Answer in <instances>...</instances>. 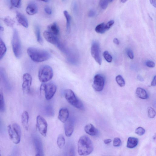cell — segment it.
<instances>
[{"mask_svg": "<svg viewBox=\"0 0 156 156\" xmlns=\"http://www.w3.org/2000/svg\"><path fill=\"white\" fill-rule=\"evenodd\" d=\"M78 152L81 156L88 155L93 151V146L90 138L87 136H81L78 142Z\"/></svg>", "mask_w": 156, "mask_h": 156, "instance_id": "6da1fadb", "label": "cell"}, {"mask_svg": "<svg viewBox=\"0 0 156 156\" xmlns=\"http://www.w3.org/2000/svg\"><path fill=\"white\" fill-rule=\"evenodd\" d=\"M27 52L31 59L36 63L44 62L49 59L51 57L48 51L34 47L28 48Z\"/></svg>", "mask_w": 156, "mask_h": 156, "instance_id": "7a4b0ae2", "label": "cell"}, {"mask_svg": "<svg viewBox=\"0 0 156 156\" xmlns=\"http://www.w3.org/2000/svg\"><path fill=\"white\" fill-rule=\"evenodd\" d=\"M64 97L69 103L76 108L83 110V104L76 96L73 91L70 89H66L64 92Z\"/></svg>", "mask_w": 156, "mask_h": 156, "instance_id": "3957f363", "label": "cell"}, {"mask_svg": "<svg viewBox=\"0 0 156 156\" xmlns=\"http://www.w3.org/2000/svg\"><path fill=\"white\" fill-rule=\"evenodd\" d=\"M7 129L11 140L14 144H19L21 141L22 135V131L20 126L18 124H14L12 125H8Z\"/></svg>", "mask_w": 156, "mask_h": 156, "instance_id": "277c9868", "label": "cell"}, {"mask_svg": "<svg viewBox=\"0 0 156 156\" xmlns=\"http://www.w3.org/2000/svg\"><path fill=\"white\" fill-rule=\"evenodd\" d=\"M12 46L13 53L16 57L19 59L22 55V47L19 32L16 29L13 31Z\"/></svg>", "mask_w": 156, "mask_h": 156, "instance_id": "5b68a950", "label": "cell"}, {"mask_svg": "<svg viewBox=\"0 0 156 156\" xmlns=\"http://www.w3.org/2000/svg\"><path fill=\"white\" fill-rule=\"evenodd\" d=\"M53 76V69L49 66L44 65L40 68L38 73L40 81L43 83L48 81L52 78Z\"/></svg>", "mask_w": 156, "mask_h": 156, "instance_id": "8992f818", "label": "cell"}, {"mask_svg": "<svg viewBox=\"0 0 156 156\" xmlns=\"http://www.w3.org/2000/svg\"><path fill=\"white\" fill-rule=\"evenodd\" d=\"M37 125L40 133L44 137H46L48 124L46 119L42 116L39 115L37 118Z\"/></svg>", "mask_w": 156, "mask_h": 156, "instance_id": "52a82bcc", "label": "cell"}, {"mask_svg": "<svg viewBox=\"0 0 156 156\" xmlns=\"http://www.w3.org/2000/svg\"><path fill=\"white\" fill-rule=\"evenodd\" d=\"M105 82L104 78L102 75L97 74L94 77L93 87L95 91L101 92L104 88Z\"/></svg>", "mask_w": 156, "mask_h": 156, "instance_id": "ba28073f", "label": "cell"}, {"mask_svg": "<svg viewBox=\"0 0 156 156\" xmlns=\"http://www.w3.org/2000/svg\"><path fill=\"white\" fill-rule=\"evenodd\" d=\"M57 90L56 85L53 83L46 84L45 89V96L46 100L51 99L54 96Z\"/></svg>", "mask_w": 156, "mask_h": 156, "instance_id": "9c48e42d", "label": "cell"}, {"mask_svg": "<svg viewBox=\"0 0 156 156\" xmlns=\"http://www.w3.org/2000/svg\"><path fill=\"white\" fill-rule=\"evenodd\" d=\"M91 54L93 57L99 65L102 64V59L100 55V50L99 44L97 42H93L91 48Z\"/></svg>", "mask_w": 156, "mask_h": 156, "instance_id": "30bf717a", "label": "cell"}, {"mask_svg": "<svg viewBox=\"0 0 156 156\" xmlns=\"http://www.w3.org/2000/svg\"><path fill=\"white\" fill-rule=\"evenodd\" d=\"M22 90L25 93H28L30 91L32 83V77L28 73L25 74L23 77Z\"/></svg>", "mask_w": 156, "mask_h": 156, "instance_id": "8fae6325", "label": "cell"}, {"mask_svg": "<svg viewBox=\"0 0 156 156\" xmlns=\"http://www.w3.org/2000/svg\"><path fill=\"white\" fill-rule=\"evenodd\" d=\"M64 129L66 135L67 137L71 136L74 130V124L73 120L68 118L64 123Z\"/></svg>", "mask_w": 156, "mask_h": 156, "instance_id": "7c38bea8", "label": "cell"}, {"mask_svg": "<svg viewBox=\"0 0 156 156\" xmlns=\"http://www.w3.org/2000/svg\"><path fill=\"white\" fill-rule=\"evenodd\" d=\"M43 34L45 39L49 43L55 45L57 47L60 44L57 36L52 33L48 31H45L44 32Z\"/></svg>", "mask_w": 156, "mask_h": 156, "instance_id": "4fadbf2b", "label": "cell"}, {"mask_svg": "<svg viewBox=\"0 0 156 156\" xmlns=\"http://www.w3.org/2000/svg\"><path fill=\"white\" fill-rule=\"evenodd\" d=\"M69 113L66 108H62L59 110L58 118L59 120L63 123H64L69 118Z\"/></svg>", "mask_w": 156, "mask_h": 156, "instance_id": "5bb4252c", "label": "cell"}, {"mask_svg": "<svg viewBox=\"0 0 156 156\" xmlns=\"http://www.w3.org/2000/svg\"><path fill=\"white\" fill-rule=\"evenodd\" d=\"M84 130L85 132L91 136H96L99 134V131L92 124H89L84 127Z\"/></svg>", "mask_w": 156, "mask_h": 156, "instance_id": "9a60e30c", "label": "cell"}, {"mask_svg": "<svg viewBox=\"0 0 156 156\" xmlns=\"http://www.w3.org/2000/svg\"><path fill=\"white\" fill-rule=\"evenodd\" d=\"M16 19L18 22L22 25L25 28L28 27V21L26 17L19 12L16 13Z\"/></svg>", "mask_w": 156, "mask_h": 156, "instance_id": "2e32d148", "label": "cell"}, {"mask_svg": "<svg viewBox=\"0 0 156 156\" xmlns=\"http://www.w3.org/2000/svg\"><path fill=\"white\" fill-rule=\"evenodd\" d=\"M38 11L37 6L35 3H33L28 4L26 9V13L30 15H33L36 14Z\"/></svg>", "mask_w": 156, "mask_h": 156, "instance_id": "e0dca14e", "label": "cell"}, {"mask_svg": "<svg viewBox=\"0 0 156 156\" xmlns=\"http://www.w3.org/2000/svg\"><path fill=\"white\" fill-rule=\"evenodd\" d=\"M29 115L28 112L25 111L21 116L22 123L25 129L28 130L29 127Z\"/></svg>", "mask_w": 156, "mask_h": 156, "instance_id": "ac0fdd59", "label": "cell"}, {"mask_svg": "<svg viewBox=\"0 0 156 156\" xmlns=\"http://www.w3.org/2000/svg\"><path fill=\"white\" fill-rule=\"evenodd\" d=\"M48 31L56 36L59 34V28L56 22L53 23L49 25L48 27Z\"/></svg>", "mask_w": 156, "mask_h": 156, "instance_id": "d6986e66", "label": "cell"}, {"mask_svg": "<svg viewBox=\"0 0 156 156\" xmlns=\"http://www.w3.org/2000/svg\"><path fill=\"white\" fill-rule=\"evenodd\" d=\"M138 143V139L133 137H130L128 139L127 147L130 149H133L136 147Z\"/></svg>", "mask_w": 156, "mask_h": 156, "instance_id": "ffe728a7", "label": "cell"}, {"mask_svg": "<svg viewBox=\"0 0 156 156\" xmlns=\"http://www.w3.org/2000/svg\"><path fill=\"white\" fill-rule=\"evenodd\" d=\"M136 94L137 96L141 99H145L148 98L147 92L143 88L139 87L137 88Z\"/></svg>", "mask_w": 156, "mask_h": 156, "instance_id": "44dd1931", "label": "cell"}, {"mask_svg": "<svg viewBox=\"0 0 156 156\" xmlns=\"http://www.w3.org/2000/svg\"><path fill=\"white\" fill-rule=\"evenodd\" d=\"M35 144L37 152L36 156L43 155V146L41 141L39 139H37L35 141Z\"/></svg>", "mask_w": 156, "mask_h": 156, "instance_id": "7402d4cb", "label": "cell"}, {"mask_svg": "<svg viewBox=\"0 0 156 156\" xmlns=\"http://www.w3.org/2000/svg\"><path fill=\"white\" fill-rule=\"evenodd\" d=\"M7 51L6 46L1 38L0 37V60L5 55Z\"/></svg>", "mask_w": 156, "mask_h": 156, "instance_id": "603a6c76", "label": "cell"}, {"mask_svg": "<svg viewBox=\"0 0 156 156\" xmlns=\"http://www.w3.org/2000/svg\"><path fill=\"white\" fill-rule=\"evenodd\" d=\"M64 15L66 19V28L68 32H69L71 30V17L67 11L64 10L63 11Z\"/></svg>", "mask_w": 156, "mask_h": 156, "instance_id": "cb8c5ba5", "label": "cell"}, {"mask_svg": "<svg viewBox=\"0 0 156 156\" xmlns=\"http://www.w3.org/2000/svg\"><path fill=\"white\" fill-rule=\"evenodd\" d=\"M57 143L59 148L61 149L63 147L65 143V140L63 135L60 134L58 136L57 139Z\"/></svg>", "mask_w": 156, "mask_h": 156, "instance_id": "d4e9b609", "label": "cell"}, {"mask_svg": "<svg viewBox=\"0 0 156 156\" xmlns=\"http://www.w3.org/2000/svg\"><path fill=\"white\" fill-rule=\"evenodd\" d=\"M5 110V104L3 92L0 90V112H3Z\"/></svg>", "mask_w": 156, "mask_h": 156, "instance_id": "484cf974", "label": "cell"}, {"mask_svg": "<svg viewBox=\"0 0 156 156\" xmlns=\"http://www.w3.org/2000/svg\"><path fill=\"white\" fill-rule=\"evenodd\" d=\"M105 24L104 23L99 24L95 28L96 31L97 33L100 34L104 33L106 31L105 29Z\"/></svg>", "mask_w": 156, "mask_h": 156, "instance_id": "4316f807", "label": "cell"}, {"mask_svg": "<svg viewBox=\"0 0 156 156\" xmlns=\"http://www.w3.org/2000/svg\"><path fill=\"white\" fill-rule=\"evenodd\" d=\"M116 81L120 87H123L125 84V81L123 77L120 75H118L116 78Z\"/></svg>", "mask_w": 156, "mask_h": 156, "instance_id": "83f0119b", "label": "cell"}, {"mask_svg": "<svg viewBox=\"0 0 156 156\" xmlns=\"http://www.w3.org/2000/svg\"><path fill=\"white\" fill-rule=\"evenodd\" d=\"M35 33L38 42L42 45L43 43V40L41 36L40 28L38 26L36 28Z\"/></svg>", "mask_w": 156, "mask_h": 156, "instance_id": "f1b7e54d", "label": "cell"}, {"mask_svg": "<svg viewBox=\"0 0 156 156\" xmlns=\"http://www.w3.org/2000/svg\"><path fill=\"white\" fill-rule=\"evenodd\" d=\"M4 22L7 26L10 27H13L15 24V22L10 17L8 16L4 19Z\"/></svg>", "mask_w": 156, "mask_h": 156, "instance_id": "f546056e", "label": "cell"}, {"mask_svg": "<svg viewBox=\"0 0 156 156\" xmlns=\"http://www.w3.org/2000/svg\"><path fill=\"white\" fill-rule=\"evenodd\" d=\"M103 56L105 60L109 63H111L113 60V57L107 51L104 52Z\"/></svg>", "mask_w": 156, "mask_h": 156, "instance_id": "4dcf8cb0", "label": "cell"}, {"mask_svg": "<svg viewBox=\"0 0 156 156\" xmlns=\"http://www.w3.org/2000/svg\"><path fill=\"white\" fill-rule=\"evenodd\" d=\"M109 3V0H100V6L102 9L105 10L107 7Z\"/></svg>", "mask_w": 156, "mask_h": 156, "instance_id": "1f68e13d", "label": "cell"}, {"mask_svg": "<svg viewBox=\"0 0 156 156\" xmlns=\"http://www.w3.org/2000/svg\"><path fill=\"white\" fill-rule=\"evenodd\" d=\"M12 5L13 7L19 8L20 7L21 4V0H10Z\"/></svg>", "mask_w": 156, "mask_h": 156, "instance_id": "d6a6232c", "label": "cell"}, {"mask_svg": "<svg viewBox=\"0 0 156 156\" xmlns=\"http://www.w3.org/2000/svg\"><path fill=\"white\" fill-rule=\"evenodd\" d=\"M45 113L47 116H52L54 114V110L51 107H47L45 109Z\"/></svg>", "mask_w": 156, "mask_h": 156, "instance_id": "836d02e7", "label": "cell"}, {"mask_svg": "<svg viewBox=\"0 0 156 156\" xmlns=\"http://www.w3.org/2000/svg\"><path fill=\"white\" fill-rule=\"evenodd\" d=\"M149 117L150 118H153L156 115V113L152 107H149L148 108Z\"/></svg>", "mask_w": 156, "mask_h": 156, "instance_id": "e575fe53", "label": "cell"}, {"mask_svg": "<svg viewBox=\"0 0 156 156\" xmlns=\"http://www.w3.org/2000/svg\"><path fill=\"white\" fill-rule=\"evenodd\" d=\"M145 129L143 128L140 127L137 128L135 131V133L138 135L142 136L145 133Z\"/></svg>", "mask_w": 156, "mask_h": 156, "instance_id": "d590c367", "label": "cell"}, {"mask_svg": "<svg viewBox=\"0 0 156 156\" xmlns=\"http://www.w3.org/2000/svg\"><path fill=\"white\" fill-rule=\"evenodd\" d=\"M122 144V142L119 137L115 138L113 140V146L115 147H118L120 146Z\"/></svg>", "mask_w": 156, "mask_h": 156, "instance_id": "8d00e7d4", "label": "cell"}, {"mask_svg": "<svg viewBox=\"0 0 156 156\" xmlns=\"http://www.w3.org/2000/svg\"><path fill=\"white\" fill-rule=\"evenodd\" d=\"M114 22L112 20L108 22L106 24H105V28L106 31L109 30L113 25Z\"/></svg>", "mask_w": 156, "mask_h": 156, "instance_id": "74e56055", "label": "cell"}, {"mask_svg": "<svg viewBox=\"0 0 156 156\" xmlns=\"http://www.w3.org/2000/svg\"><path fill=\"white\" fill-rule=\"evenodd\" d=\"M127 53L129 57L131 59L134 58V55L132 51L130 49H128L127 51Z\"/></svg>", "mask_w": 156, "mask_h": 156, "instance_id": "f35d334b", "label": "cell"}, {"mask_svg": "<svg viewBox=\"0 0 156 156\" xmlns=\"http://www.w3.org/2000/svg\"><path fill=\"white\" fill-rule=\"evenodd\" d=\"M146 66L150 68H153L155 66L154 62L151 60H148L146 63Z\"/></svg>", "mask_w": 156, "mask_h": 156, "instance_id": "ab89813d", "label": "cell"}, {"mask_svg": "<svg viewBox=\"0 0 156 156\" xmlns=\"http://www.w3.org/2000/svg\"><path fill=\"white\" fill-rule=\"evenodd\" d=\"M44 10L47 14L49 15H51L52 13V10L48 6L46 7H45Z\"/></svg>", "mask_w": 156, "mask_h": 156, "instance_id": "60d3db41", "label": "cell"}, {"mask_svg": "<svg viewBox=\"0 0 156 156\" xmlns=\"http://www.w3.org/2000/svg\"><path fill=\"white\" fill-rule=\"evenodd\" d=\"M96 14V12L93 10H90L88 13V16L90 17H93L95 16Z\"/></svg>", "mask_w": 156, "mask_h": 156, "instance_id": "b9f144b4", "label": "cell"}, {"mask_svg": "<svg viewBox=\"0 0 156 156\" xmlns=\"http://www.w3.org/2000/svg\"><path fill=\"white\" fill-rule=\"evenodd\" d=\"M151 86H156V76H155L153 79V80L151 83Z\"/></svg>", "mask_w": 156, "mask_h": 156, "instance_id": "7bdbcfd3", "label": "cell"}, {"mask_svg": "<svg viewBox=\"0 0 156 156\" xmlns=\"http://www.w3.org/2000/svg\"><path fill=\"white\" fill-rule=\"evenodd\" d=\"M151 4L155 8L156 7V0H150Z\"/></svg>", "mask_w": 156, "mask_h": 156, "instance_id": "ee69618b", "label": "cell"}, {"mask_svg": "<svg viewBox=\"0 0 156 156\" xmlns=\"http://www.w3.org/2000/svg\"><path fill=\"white\" fill-rule=\"evenodd\" d=\"M111 142L112 140L110 139H108L104 141V143L106 145L110 143Z\"/></svg>", "mask_w": 156, "mask_h": 156, "instance_id": "f6af8a7d", "label": "cell"}, {"mask_svg": "<svg viewBox=\"0 0 156 156\" xmlns=\"http://www.w3.org/2000/svg\"><path fill=\"white\" fill-rule=\"evenodd\" d=\"M113 42L114 43L117 45H119V42L118 39L116 38H115L113 40Z\"/></svg>", "mask_w": 156, "mask_h": 156, "instance_id": "bcb514c9", "label": "cell"}, {"mask_svg": "<svg viewBox=\"0 0 156 156\" xmlns=\"http://www.w3.org/2000/svg\"><path fill=\"white\" fill-rule=\"evenodd\" d=\"M37 1L40 2L47 3L49 2L50 1V0H37Z\"/></svg>", "mask_w": 156, "mask_h": 156, "instance_id": "7dc6e473", "label": "cell"}, {"mask_svg": "<svg viewBox=\"0 0 156 156\" xmlns=\"http://www.w3.org/2000/svg\"><path fill=\"white\" fill-rule=\"evenodd\" d=\"M137 78L140 81H143V78L140 76H138Z\"/></svg>", "mask_w": 156, "mask_h": 156, "instance_id": "c3c4849f", "label": "cell"}, {"mask_svg": "<svg viewBox=\"0 0 156 156\" xmlns=\"http://www.w3.org/2000/svg\"><path fill=\"white\" fill-rule=\"evenodd\" d=\"M4 30V28L0 25V31H3Z\"/></svg>", "mask_w": 156, "mask_h": 156, "instance_id": "681fc988", "label": "cell"}, {"mask_svg": "<svg viewBox=\"0 0 156 156\" xmlns=\"http://www.w3.org/2000/svg\"><path fill=\"white\" fill-rule=\"evenodd\" d=\"M128 0H121V1L123 3H125L127 2Z\"/></svg>", "mask_w": 156, "mask_h": 156, "instance_id": "f907efd6", "label": "cell"}, {"mask_svg": "<svg viewBox=\"0 0 156 156\" xmlns=\"http://www.w3.org/2000/svg\"><path fill=\"white\" fill-rule=\"evenodd\" d=\"M109 3H111L113 1V0H109Z\"/></svg>", "mask_w": 156, "mask_h": 156, "instance_id": "816d5d0a", "label": "cell"}, {"mask_svg": "<svg viewBox=\"0 0 156 156\" xmlns=\"http://www.w3.org/2000/svg\"><path fill=\"white\" fill-rule=\"evenodd\" d=\"M1 155V151H0V156Z\"/></svg>", "mask_w": 156, "mask_h": 156, "instance_id": "f5cc1de1", "label": "cell"}, {"mask_svg": "<svg viewBox=\"0 0 156 156\" xmlns=\"http://www.w3.org/2000/svg\"><path fill=\"white\" fill-rule=\"evenodd\" d=\"M63 1H64V0H63Z\"/></svg>", "mask_w": 156, "mask_h": 156, "instance_id": "db71d44e", "label": "cell"}]
</instances>
